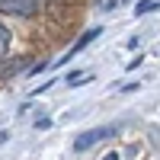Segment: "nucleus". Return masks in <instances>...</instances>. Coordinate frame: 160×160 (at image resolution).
Segmentation results:
<instances>
[{
	"mask_svg": "<svg viewBox=\"0 0 160 160\" xmlns=\"http://www.w3.org/2000/svg\"><path fill=\"white\" fill-rule=\"evenodd\" d=\"M154 10H160V0H141L135 7V16H144V13H154Z\"/></svg>",
	"mask_w": 160,
	"mask_h": 160,
	"instance_id": "423d86ee",
	"label": "nucleus"
},
{
	"mask_svg": "<svg viewBox=\"0 0 160 160\" xmlns=\"http://www.w3.org/2000/svg\"><path fill=\"white\" fill-rule=\"evenodd\" d=\"M35 128H51V118L45 115V118H35Z\"/></svg>",
	"mask_w": 160,
	"mask_h": 160,
	"instance_id": "0eeeda50",
	"label": "nucleus"
},
{
	"mask_svg": "<svg viewBox=\"0 0 160 160\" xmlns=\"http://www.w3.org/2000/svg\"><path fill=\"white\" fill-rule=\"evenodd\" d=\"M10 42H13V32L7 29L3 22H0V58H3L7 51H10Z\"/></svg>",
	"mask_w": 160,
	"mask_h": 160,
	"instance_id": "39448f33",
	"label": "nucleus"
},
{
	"mask_svg": "<svg viewBox=\"0 0 160 160\" xmlns=\"http://www.w3.org/2000/svg\"><path fill=\"white\" fill-rule=\"evenodd\" d=\"M26 68V61H10V64H0V80H7V77H13V74H19Z\"/></svg>",
	"mask_w": 160,
	"mask_h": 160,
	"instance_id": "20e7f679",
	"label": "nucleus"
},
{
	"mask_svg": "<svg viewBox=\"0 0 160 160\" xmlns=\"http://www.w3.org/2000/svg\"><path fill=\"white\" fill-rule=\"evenodd\" d=\"M102 160H118V154H106V157H102Z\"/></svg>",
	"mask_w": 160,
	"mask_h": 160,
	"instance_id": "6e6552de",
	"label": "nucleus"
},
{
	"mask_svg": "<svg viewBox=\"0 0 160 160\" xmlns=\"http://www.w3.org/2000/svg\"><path fill=\"white\" fill-rule=\"evenodd\" d=\"M0 10L13 16H32L38 10V0H0Z\"/></svg>",
	"mask_w": 160,
	"mask_h": 160,
	"instance_id": "f03ea898",
	"label": "nucleus"
},
{
	"mask_svg": "<svg viewBox=\"0 0 160 160\" xmlns=\"http://www.w3.org/2000/svg\"><path fill=\"white\" fill-rule=\"evenodd\" d=\"M3 141H7V131H0V144H3Z\"/></svg>",
	"mask_w": 160,
	"mask_h": 160,
	"instance_id": "1a4fd4ad",
	"label": "nucleus"
},
{
	"mask_svg": "<svg viewBox=\"0 0 160 160\" xmlns=\"http://www.w3.org/2000/svg\"><path fill=\"white\" fill-rule=\"evenodd\" d=\"M112 135H115V128H112V125H106V128H93V131H83V135L74 141V151H77V154H83V151H87V148H93L96 141L112 138Z\"/></svg>",
	"mask_w": 160,
	"mask_h": 160,
	"instance_id": "f257e3e1",
	"label": "nucleus"
},
{
	"mask_svg": "<svg viewBox=\"0 0 160 160\" xmlns=\"http://www.w3.org/2000/svg\"><path fill=\"white\" fill-rule=\"evenodd\" d=\"M99 35H102V29H99V26H96V29H87L83 35L77 38V45H74V48H71V51H68V55H64V58H58L55 64H68V61H71L74 55H80V51H83V48H87V45L93 42V38H99Z\"/></svg>",
	"mask_w": 160,
	"mask_h": 160,
	"instance_id": "7ed1b4c3",
	"label": "nucleus"
}]
</instances>
